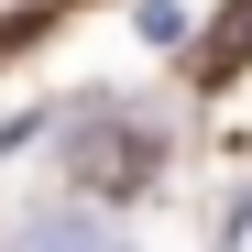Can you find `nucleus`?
Returning a JSON list of instances; mask_svg holds the SVG:
<instances>
[{
    "mask_svg": "<svg viewBox=\"0 0 252 252\" xmlns=\"http://www.w3.org/2000/svg\"><path fill=\"white\" fill-rule=\"evenodd\" d=\"M11 252H121V241H110L99 220H66V208H55V220H33V230H22Z\"/></svg>",
    "mask_w": 252,
    "mask_h": 252,
    "instance_id": "obj_2",
    "label": "nucleus"
},
{
    "mask_svg": "<svg viewBox=\"0 0 252 252\" xmlns=\"http://www.w3.org/2000/svg\"><path fill=\"white\" fill-rule=\"evenodd\" d=\"M66 176H77V197H143V187H164V132L143 110H77Z\"/></svg>",
    "mask_w": 252,
    "mask_h": 252,
    "instance_id": "obj_1",
    "label": "nucleus"
},
{
    "mask_svg": "<svg viewBox=\"0 0 252 252\" xmlns=\"http://www.w3.org/2000/svg\"><path fill=\"white\" fill-rule=\"evenodd\" d=\"M252 55V0H230V11H220V33H208V77H230Z\"/></svg>",
    "mask_w": 252,
    "mask_h": 252,
    "instance_id": "obj_3",
    "label": "nucleus"
}]
</instances>
